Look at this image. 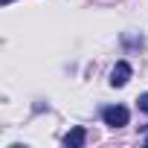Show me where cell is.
I'll return each mask as SVG.
<instances>
[{"mask_svg": "<svg viewBox=\"0 0 148 148\" xmlns=\"http://www.w3.org/2000/svg\"><path fill=\"white\" fill-rule=\"evenodd\" d=\"M102 119H105V125H110V128H122V125H128L131 113H128V108H122V105H110V108L102 110Z\"/></svg>", "mask_w": 148, "mask_h": 148, "instance_id": "1", "label": "cell"}, {"mask_svg": "<svg viewBox=\"0 0 148 148\" xmlns=\"http://www.w3.org/2000/svg\"><path fill=\"white\" fill-rule=\"evenodd\" d=\"M131 73H134L131 64H128V61H119V64L113 67V73H110V84H113V87H125L128 79H131Z\"/></svg>", "mask_w": 148, "mask_h": 148, "instance_id": "2", "label": "cell"}, {"mask_svg": "<svg viewBox=\"0 0 148 148\" xmlns=\"http://www.w3.org/2000/svg\"><path fill=\"white\" fill-rule=\"evenodd\" d=\"M84 139H87V131H84V128H73V131L64 136V145H67V148H82Z\"/></svg>", "mask_w": 148, "mask_h": 148, "instance_id": "3", "label": "cell"}, {"mask_svg": "<svg viewBox=\"0 0 148 148\" xmlns=\"http://www.w3.org/2000/svg\"><path fill=\"white\" fill-rule=\"evenodd\" d=\"M136 105H139V110H145V113H148V93H142V96L136 99Z\"/></svg>", "mask_w": 148, "mask_h": 148, "instance_id": "4", "label": "cell"}, {"mask_svg": "<svg viewBox=\"0 0 148 148\" xmlns=\"http://www.w3.org/2000/svg\"><path fill=\"white\" fill-rule=\"evenodd\" d=\"M3 3H12V0H3Z\"/></svg>", "mask_w": 148, "mask_h": 148, "instance_id": "5", "label": "cell"}, {"mask_svg": "<svg viewBox=\"0 0 148 148\" xmlns=\"http://www.w3.org/2000/svg\"><path fill=\"white\" fill-rule=\"evenodd\" d=\"M145 145H148V136H145Z\"/></svg>", "mask_w": 148, "mask_h": 148, "instance_id": "6", "label": "cell"}]
</instances>
